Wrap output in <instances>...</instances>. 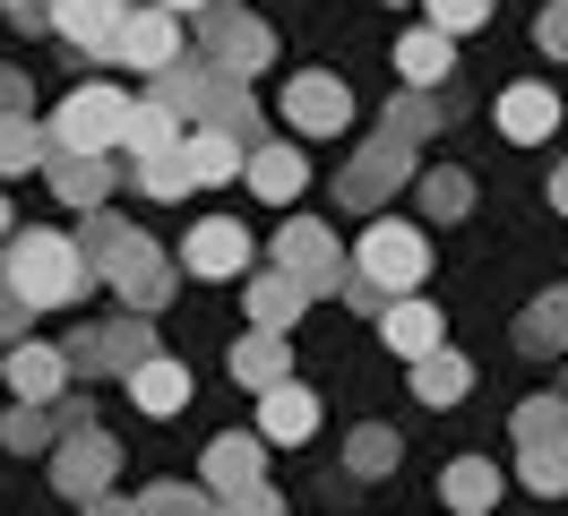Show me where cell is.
I'll return each instance as SVG.
<instances>
[{
	"mask_svg": "<svg viewBox=\"0 0 568 516\" xmlns=\"http://www.w3.org/2000/svg\"><path fill=\"white\" fill-rule=\"evenodd\" d=\"M78 250H87V267H95V275L121 284V302H130V310H164V302H173V267H164V250L139 241L121 215H87Z\"/></svg>",
	"mask_w": 568,
	"mask_h": 516,
	"instance_id": "cell-1",
	"label": "cell"
},
{
	"mask_svg": "<svg viewBox=\"0 0 568 516\" xmlns=\"http://www.w3.org/2000/svg\"><path fill=\"white\" fill-rule=\"evenodd\" d=\"M87 284H95V267H87V250L70 233H18L9 241V293H27L36 310L78 302Z\"/></svg>",
	"mask_w": 568,
	"mask_h": 516,
	"instance_id": "cell-2",
	"label": "cell"
},
{
	"mask_svg": "<svg viewBox=\"0 0 568 516\" xmlns=\"http://www.w3.org/2000/svg\"><path fill=\"white\" fill-rule=\"evenodd\" d=\"M130 112H139V103L121 95V87H70L61 112H52V146H61V155H104V146L130 138Z\"/></svg>",
	"mask_w": 568,
	"mask_h": 516,
	"instance_id": "cell-3",
	"label": "cell"
},
{
	"mask_svg": "<svg viewBox=\"0 0 568 516\" xmlns=\"http://www.w3.org/2000/svg\"><path fill=\"white\" fill-rule=\"evenodd\" d=\"M354 267L371 275L388 302H414V284H423V267H430L423 224H371V233H362V250H354Z\"/></svg>",
	"mask_w": 568,
	"mask_h": 516,
	"instance_id": "cell-4",
	"label": "cell"
},
{
	"mask_svg": "<svg viewBox=\"0 0 568 516\" xmlns=\"http://www.w3.org/2000/svg\"><path fill=\"white\" fill-rule=\"evenodd\" d=\"M112 465H121V447H112L95 422H87V431H61V447H52V490L95 508V499L112 490Z\"/></svg>",
	"mask_w": 568,
	"mask_h": 516,
	"instance_id": "cell-5",
	"label": "cell"
},
{
	"mask_svg": "<svg viewBox=\"0 0 568 516\" xmlns=\"http://www.w3.org/2000/svg\"><path fill=\"white\" fill-rule=\"evenodd\" d=\"M276 267L302 275L311 293H345V275H354V267H345V250H336V233H327V224H311V215H302V224H284Z\"/></svg>",
	"mask_w": 568,
	"mask_h": 516,
	"instance_id": "cell-6",
	"label": "cell"
},
{
	"mask_svg": "<svg viewBox=\"0 0 568 516\" xmlns=\"http://www.w3.org/2000/svg\"><path fill=\"white\" fill-rule=\"evenodd\" d=\"M284 121L311 138H336L354 130V95H345V78H327V69H302L293 87H284Z\"/></svg>",
	"mask_w": 568,
	"mask_h": 516,
	"instance_id": "cell-7",
	"label": "cell"
},
{
	"mask_svg": "<svg viewBox=\"0 0 568 516\" xmlns=\"http://www.w3.org/2000/svg\"><path fill=\"white\" fill-rule=\"evenodd\" d=\"M112 61H130L146 69V78H164V69H181V27H173V9H130L121 18V43H112Z\"/></svg>",
	"mask_w": 568,
	"mask_h": 516,
	"instance_id": "cell-8",
	"label": "cell"
},
{
	"mask_svg": "<svg viewBox=\"0 0 568 516\" xmlns=\"http://www.w3.org/2000/svg\"><path fill=\"white\" fill-rule=\"evenodd\" d=\"M258 447H267V439H207V456H199V490H207L215 508H233V499H250V490H267Z\"/></svg>",
	"mask_w": 568,
	"mask_h": 516,
	"instance_id": "cell-9",
	"label": "cell"
},
{
	"mask_svg": "<svg viewBox=\"0 0 568 516\" xmlns=\"http://www.w3.org/2000/svg\"><path fill=\"white\" fill-rule=\"evenodd\" d=\"M267 52H276V34L258 27V18H207V61L242 87V78H258L267 69Z\"/></svg>",
	"mask_w": 568,
	"mask_h": 516,
	"instance_id": "cell-10",
	"label": "cell"
},
{
	"mask_svg": "<svg viewBox=\"0 0 568 516\" xmlns=\"http://www.w3.org/2000/svg\"><path fill=\"white\" fill-rule=\"evenodd\" d=\"M181 267L207 275V284H224V275H242V267H250V233L233 224V215H207L199 233L181 241Z\"/></svg>",
	"mask_w": 568,
	"mask_h": 516,
	"instance_id": "cell-11",
	"label": "cell"
},
{
	"mask_svg": "<svg viewBox=\"0 0 568 516\" xmlns=\"http://www.w3.org/2000/svg\"><path fill=\"white\" fill-rule=\"evenodd\" d=\"M43 18L70 34L78 52L112 61V43H121V18H130V9H121V0H43Z\"/></svg>",
	"mask_w": 568,
	"mask_h": 516,
	"instance_id": "cell-12",
	"label": "cell"
},
{
	"mask_svg": "<svg viewBox=\"0 0 568 516\" xmlns=\"http://www.w3.org/2000/svg\"><path fill=\"white\" fill-rule=\"evenodd\" d=\"M139 362H155V344H146L139 318H121V327H95V336H78L70 344V371H139Z\"/></svg>",
	"mask_w": 568,
	"mask_h": 516,
	"instance_id": "cell-13",
	"label": "cell"
},
{
	"mask_svg": "<svg viewBox=\"0 0 568 516\" xmlns=\"http://www.w3.org/2000/svg\"><path fill=\"white\" fill-rule=\"evenodd\" d=\"M0 378H9V396H18V405H52V396H61V378H70V353H61V344H18V353L0 362Z\"/></svg>",
	"mask_w": 568,
	"mask_h": 516,
	"instance_id": "cell-14",
	"label": "cell"
},
{
	"mask_svg": "<svg viewBox=\"0 0 568 516\" xmlns=\"http://www.w3.org/2000/svg\"><path fill=\"white\" fill-rule=\"evenodd\" d=\"M311 431H320V396H311V387H293V378H284V387H267V396H258V439L302 447Z\"/></svg>",
	"mask_w": 568,
	"mask_h": 516,
	"instance_id": "cell-15",
	"label": "cell"
},
{
	"mask_svg": "<svg viewBox=\"0 0 568 516\" xmlns=\"http://www.w3.org/2000/svg\"><path fill=\"white\" fill-rule=\"evenodd\" d=\"M302 310H311V284H302V275H284V267L250 275V327H267V336H284V327H293Z\"/></svg>",
	"mask_w": 568,
	"mask_h": 516,
	"instance_id": "cell-16",
	"label": "cell"
},
{
	"mask_svg": "<svg viewBox=\"0 0 568 516\" xmlns=\"http://www.w3.org/2000/svg\"><path fill=\"white\" fill-rule=\"evenodd\" d=\"M52 199H70V206H87V215H104V199H112V164L104 155H61L52 146Z\"/></svg>",
	"mask_w": 568,
	"mask_h": 516,
	"instance_id": "cell-17",
	"label": "cell"
},
{
	"mask_svg": "<svg viewBox=\"0 0 568 516\" xmlns=\"http://www.w3.org/2000/svg\"><path fill=\"white\" fill-rule=\"evenodd\" d=\"M396 181H405V146H396V138H371L354 164H345V199H354V206H379Z\"/></svg>",
	"mask_w": 568,
	"mask_h": 516,
	"instance_id": "cell-18",
	"label": "cell"
},
{
	"mask_svg": "<svg viewBox=\"0 0 568 516\" xmlns=\"http://www.w3.org/2000/svg\"><path fill=\"white\" fill-rule=\"evenodd\" d=\"M448 61H457V34H439V27H414L396 43V78H405L414 95H430V87L448 78Z\"/></svg>",
	"mask_w": 568,
	"mask_h": 516,
	"instance_id": "cell-19",
	"label": "cell"
},
{
	"mask_svg": "<svg viewBox=\"0 0 568 516\" xmlns=\"http://www.w3.org/2000/svg\"><path fill=\"white\" fill-rule=\"evenodd\" d=\"M242 181H250V190H258L267 206H284L293 190H302V181H311V164H302V146L267 138V146H250V172H242Z\"/></svg>",
	"mask_w": 568,
	"mask_h": 516,
	"instance_id": "cell-20",
	"label": "cell"
},
{
	"mask_svg": "<svg viewBox=\"0 0 568 516\" xmlns=\"http://www.w3.org/2000/svg\"><path fill=\"white\" fill-rule=\"evenodd\" d=\"M379 336H388L396 353H405V362H430V353H439V336H448V318H439L430 302H388Z\"/></svg>",
	"mask_w": 568,
	"mask_h": 516,
	"instance_id": "cell-21",
	"label": "cell"
},
{
	"mask_svg": "<svg viewBox=\"0 0 568 516\" xmlns=\"http://www.w3.org/2000/svg\"><path fill=\"white\" fill-rule=\"evenodd\" d=\"M499 130L517 138V146L551 138L560 130V95H551V87H508V95H499Z\"/></svg>",
	"mask_w": 568,
	"mask_h": 516,
	"instance_id": "cell-22",
	"label": "cell"
},
{
	"mask_svg": "<svg viewBox=\"0 0 568 516\" xmlns=\"http://www.w3.org/2000/svg\"><path fill=\"white\" fill-rule=\"evenodd\" d=\"M181 155H190V172H199V190H224L233 172H250V146L224 130H190L181 138Z\"/></svg>",
	"mask_w": 568,
	"mask_h": 516,
	"instance_id": "cell-23",
	"label": "cell"
},
{
	"mask_svg": "<svg viewBox=\"0 0 568 516\" xmlns=\"http://www.w3.org/2000/svg\"><path fill=\"white\" fill-rule=\"evenodd\" d=\"M439 499H448L457 516H491L499 508V465H491V456H457L448 482H439Z\"/></svg>",
	"mask_w": 568,
	"mask_h": 516,
	"instance_id": "cell-24",
	"label": "cell"
},
{
	"mask_svg": "<svg viewBox=\"0 0 568 516\" xmlns=\"http://www.w3.org/2000/svg\"><path fill=\"white\" fill-rule=\"evenodd\" d=\"M130 396H139V413H155V422H164V413L190 405V371L155 353V362H139V371H130Z\"/></svg>",
	"mask_w": 568,
	"mask_h": 516,
	"instance_id": "cell-25",
	"label": "cell"
},
{
	"mask_svg": "<svg viewBox=\"0 0 568 516\" xmlns=\"http://www.w3.org/2000/svg\"><path fill=\"white\" fill-rule=\"evenodd\" d=\"M233 378H242V387H258V396H267V387H284V336H267V327H250L242 344H233Z\"/></svg>",
	"mask_w": 568,
	"mask_h": 516,
	"instance_id": "cell-26",
	"label": "cell"
},
{
	"mask_svg": "<svg viewBox=\"0 0 568 516\" xmlns=\"http://www.w3.org/2000/svg\"><path fill=\"white\" fill-rule=\"evenodd\" d=\"M121 146H130L139 164H146V155H173V146H181V112H173V103H155V95H146L139 112H130V138H121Z\"/></svg>",
	"mask_w": 568,
	"mask_h": 516,
	"instance_id": "cell-27",
	"label": "cell"
},
{
	"mask_svg": "<svg viewBox=\"0 0 568 516\" xmlns=\"http://www.w3.org/2000/svg\"><path fill=\"white\" fill-rule=\"evenodd\" d=\"M465 387H474V371H465V353H448V344H439L430 362H414V396H423V405H457Z\"/></svg>",
	"mask_w": 568,
	"mask_h": 516,
	"instance_id": "cell-28",
	"label": "cell"
},
{
	"mask_svg": "<svg viewBox=\"0 0 568 516\" xmlns=\"http://www.w3.org/2000/svg\"><path fill=\"white\" fill-rule=\"evenodd\" d=\"M517 344H526V353H560V344H568V293H542V302H526V318H517Z\"/></svg>",
	"mask_w": 568,
	"mask_h": 516,
	"instance_id": "cell-29",
	"label": "cell"
},
{
	"mask_svg": "<svg viewBox=\"0 0 568 516\" xmlns=\"http://www.w3.org/2000/svg\"><path fill=\"white\" fill-rule=\"evenodd\" d=\"M139 516H224V508H215L207 490H190V482H146Z\"/></svg>",
	"mask_w": 568,
	"mask_h": 516,
	"instance_id": "cell-30",
	"label": "cell"
},
{
	"mask_svg": "<svg viewBox=\"0 0 568 516\" xmlns=\"http://www.w3.org/2000/svg\"><path fill=\"white\" fill-rule=\"evenodd\" d=\"M139 190H146V199H190L199 172H190V155L173 146V155H146V164H139Z\"/></svg>",
	"mask_w": 568,
	"mask_h": 516,
	"instance_id": "cell-31",
	"label": "cell"
},
{
	"mask_svg": "<svg viewBox=\"0 0 568 516\" xmlns=\"http://www.w3.org/2000/svg\"><path fill=\"white\" fill-rule=\"evenodd\" d=\"M345 465H354L362 482H379V474L396 465V431H379V422H362L354 439H345Z\"/></svg>",
	"mask_w": 568,
	"mask_h": 516,
	"instance_id": "cell-32",
	"label": "cell"
},
{
	"mask_svg": "<svg viewBox=\"0 0 568 516\" xmlns=\"http://www.w3.org/2000/svg\"><path fill=\"white\" fill-rule=\"evenodd\" d=\"M27 164H52V138L36 121H0V172H27Z\"/></svg>",
	"mask_w": 568,
	"mask_h": 516,
	"instance_id": "cell-33",
	"label": "cell"
},
{
	"mask_svg": "<svg viewBox=\"0 0 568 516\" xmlns=\"http://www.w3.org/2000/svg\"><path fill=\"white\" fill-rule=\"evenodd\" d=\"M0 431H9V447H61V413L52 405H18Z\"/></svg>",
	"mask_w": 568,
	"mask_h": 516,
	"instance_id": "cell-34",
	"label": "cell"
},
{
	"mask_svg": "<svg viewBox=\"0 0 568 516\" xmlns=\"http://www.w3.org/2000/svg\"><path fill=\"white\" fill-rule=\"evenodd\" d=\"M423 130H439V112H430V95H396V103H388V138H396V146H414Z\"/></svg>",
	"mask_w": 568,
	"mask_h": 516,
	"instance_id": "cell-35",
	"label": "cell"
},
{
	"mask_svg": "<svg viewBox=\"0 0 568 516\" xmlns=\"http://www.w3.org/2000/svg\"><path fill=\"white\" fill-rule=\"evenodd\" d=\"M423 206H430V215H465V206H474V181H465V172H430Z\"/></svg>",
	"mask_w": 568,
	"mask_h": 516,
	"instance_id": "cell-36",
	"label": "cell"
},
{
	"mask_svg": "<svg viewBox=\"0 0 568 516\" xmlns=\"http://www.w3.org/2000/svg\"><path fill=\"white\" fill-rule=\"evenodd\" d=\"M423 9H430V27H439V34H465V27L491 18V0H423Z\"/></svg>",
	"mask_w": 568,
	"mask_h": 516,
	"instance_id": "cell-37",
	"label": "cell"
},
{
	"mask_svg": "<svg viewBox=\"0 0 568 516\" xmlns=\"http://www.w3.org/2000/svg\"><path fill=\"white\" fill-rule=\"evenodd\" d=\"M526 482L551 499V490H568V439L560 447H542V456H526Z\"/></svg>",
	"mask_w": 568,
	"mask_h": 516,
	"instance_id": "cell-38",
	"label": "cell"
},
{
	"mask_svg": "<svg viewBox=\"0 0 568 516\" xmlns=\"http://www.w3.org/2000/svg\"><path fill=\"white\" fill-rule=\"evenodd\" d=\"M27 318H36V302L0 284V344H9V353H18V336H27Z\"/></svg>",
	"mask_w": 568,
	"mask_h": 516,
	"instance_id": "cell-39",
	"label": "cell"
},
{
	"mask_svg": "<svg viewBox=\"0 0 568 516\" xmlns=\"http://www.w3.org/2000/svg\"><path fill=\"white\" fill-rule=\"evenodd\" d=\"M534 43H542V52H560V61H568V0H551V9L534 18Z\"/></svg>",
	"mask_w": 568,
	"mask_h": 516,
	"instance_id": "cell-40",
	"label": "cell"
},
{
	"mask_svg": "<svg viewBox=\"0 0 568 516\" xmlns=\"http://www.w3.org/2000/svg\"><path fill=\"white\" fill-rule=\"evenodd\" d=\"M0 121H27V78L18 69H0Z\"/></svg>",
	"mask_w": 568,
	"mask_h": 516,
	"instance_id": "cell-41",
	"label": "cell"
},
{
	"mask_svg": "<svg viewBox=\"0 0 568 516\" xmlns=\"http://www.w3.org/2000/svg\"><path fill=\"white\" fill-rule=\"evenodd\" d=\"M224 516H284V499H276V490H250V499H233Z\"/></svg>",
	"mask_w": 568,
	"mask_h": 516,
	"instance_id": "cell-42",
	"label": "cell"
},
{
	"mask_svg": "<svg viewBox=\"0 0 568 516\" xmlns=\"http://www.w3.org/2000/svg\"><path fill=\"white\" fill-rule=\"evenodd\" d=\"M87 516H139V499H95Z\"/></svg>",
	"mask_w": 568,
	"mask_h": 516,
	"instance_id": "cell-43",
	"label": "cell"
},
{
	"mask_svg": "<svg viewBox=\"0 0 568 516\" xmlns=\"http://www.w3.org/2000/svg\"><path fill=\"white\" fill-rule=\"evenodd\" d=\"M155 9H173V18H181V9H207V18H215V0H155Z\"/></svg>",
	"mask_w": 568,
	"mask_h": 516,
	"instance_id": "cell-44",
	"label": "cell"
},
{
	"mask_svg": "<svg viewBox=\"0 0 568 516\" xmlns=\"http://www.w3.org/2000/svg\"><path fill=\"white\" fill-rule=\"evenodd\" d=\"M551 206H560V215H568V164H560V181H551Z\"/></svg>",
	"mask_w": 568,
	"mask_h": 516,
	"instance_id": "cell-45",
	"label": "cell"
},
{
	"mask_svg": "<svg viewBox=\"0 0 568 516\" xmlns=\"http://www.w3.org/2000/svg\"><path fill=\"white\" fill-rule=\"evenodd\" d=\"M9 9H18V18H43V9H36V0H9Z\"/></svg>",
	"mask_w": 568,
	"mask_h": 516,
	"instance_id": "cell-46",
	"label": "cell"
},
{
	"mask_svg": "<svg viewBox=\"0 0 568 516\" xmlns=\"http://www.w3.org/2000/svg\"><path fill=\"white\" fill-rule=\"evenodd\" d=\"M0 241H9V199H0Z\"/></svg>",
	"mask_w": 568,
	"mask_h": 516,
	"instance_id": "cell-47",
	"label": "cell"
}]
</instances>
